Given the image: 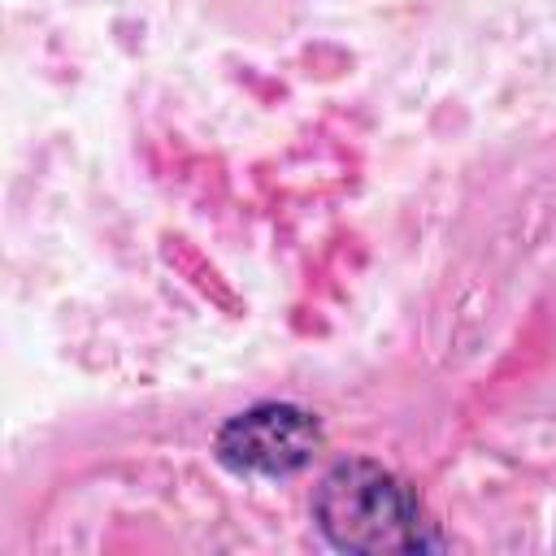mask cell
Masks as SVG:
<instances>
[{
  "instance_id": "cell-1",
  "label": "cell",
  "mask_w": 556,
  "mask_h": 556,
  "mask_svg": "<svg viewBox=\"0 0 556 556\" xmlns=\"http://www.w3.org/2000/svg\"><path fill=\"white\" fill-rule=\"evenodd\" d=\"M313 521L330 547L356 556L430 547L413 486L365 456H348L321 473L313 491Z\"/></svg>"
},
{
  "instance_id": "cell-2",
  "label": "cell",
  "mask_w": 556,
  "mask_h": 556,
  "mask_svg": "<svg viewBox=\"0 0 556 556\" xmlns=\"http://www.w3.org/2000/svg\"><path fill=\"white\" fill-rule=\"evenodd\" d=\"M321 452V421L300 404H252L213 434V456L243 478H291Z\"/></svg>"
}]
</instances>
